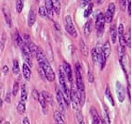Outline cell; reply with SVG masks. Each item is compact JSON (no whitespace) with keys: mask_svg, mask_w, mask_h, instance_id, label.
I'll return each instance as SVG.
<instances>
[{"mask_svg":"<svg viewBox=\"0 0 132 124\" xmlns=\"http://www.w3.org/2000/svg\"><path fill=\"white\" fill-rule=\"evenodd\" d=\"M83 4H82V6H86V5H87V4H89V1H83Z\"/></svg>","mask_w":132,"mask_h":124,"instance_id":"obj_46","label":"cell"},{"mask_svg":"<svg viewBox=\"0 0 132 124\" xmlns=\"http://www.w3.org/2000/svg\"><path fill=\"white\" fill-rule=\"evenodd\" d=\"M22 72H23V76H24V78H25L26 81H30L31 70H30V68H29L25 63H24L23 66H22Z\"/></svg>","mask_w":132,"mask_h":124,"instance_id":"obj_18","label":"cell"},{"mask_svg":"<svg viewBox=\"0 0 132 124\" xmlns=\"http://www.w3.org/2000/svg\"><path fill=\"white\" fill-rule=\"evenodd\" d=\"M25 104L23 103V102H20L19 104H18V106H17V110H18V112L21 113V114H23L24 112H25Z\"/></svg>","mask_w":132,"mask_h":124,"instance_id":"obj_27","label":"cell"},{"mask_svg":"<svg viewBox=\"0 0 132 124\" xmlns=\"http://www.w3.org/2000/svg\"><path fill=\"white\" fill-rule=\"evenodd\" d=\"M22 121H23V124H30V122H29V119L27 117H24L23 119H22Z\"/></svg>","mask_w":132,"mask_h":124,"instance_id":"obj_43","label":"cell"},{"mask_svg":"<svg viewBox=\"0 0 132 124\" xmlns=\"http://www.w3.org/2000/svg\"><path fill=\"white\" fill-rule=\"evenodd\" d=\"M93 81H94V76H93V73H92V71L89 70V71H88V82H93Z\"/></svg>","mask_w":132,"mask_h":124,"instance_id":"obj_37","label":"cell"},{"mask_svg":"<svg viewBox=\"0 0 132 124\" xmlns=\"http://www.w3.org/2000/svg\"><path fill=\"white\" fill-rule=\"evenodd\" d=\"M76 90H77V96L79 100V105L82 107L85 103L86 94H85V86L83 83L82 74H81V67L80 64H76Z\"/></svg>","mask_w":132,"mask_h":124,"instance_id":"obj_2","label":"cell"},{"mask_svg":"<svg viewBox=\"0 0 132 124\" xmlns=\"http://www.w3.org/2000/svg\"><path fill=\"white\" fill-rule=\"evenodd\" d=\"M90 32H91V21H87V23L85 24V27H84V33L86 36H88Z\"/></svg>","mask_w":132,"mask_h":124,"instance_id":"obj_26","label":"cell"},{"mask_svg":"<svg viewBox=\"0 0 132 124\" xmlns=\"http://www.w3.org/2000/svg\"><path fill=\"white\" fill-rule=\"evenodd\" d=\"M36 59H37L38 63H39V65L41 67V70L43 71V73H44V75L47 79V81L53 82L55 80V73L53 71V70H52L50 62L47 61L45 54L43 53L42 49H40L39 47H37V49H36Z\"/></svg>","mask_w":132,"mask_h":124,"instance_id":"obj_1","label":"cell"},{"mask_svg":"<svg viewBox=\"0 0 132 124\" xmlns=\"http://www.w3.org/2000/svg\"><path fill=\"white\" fill-rule=\"evenodd\" d=\"M63 70H64V72L66 74V77L68 79L69 82H73V71H72V69H71V66L69 65L67 62H64L63 63Z\"/></svg>","mask_w":132,"mask_h":124,"instance_id":"obj_10","label":"cell"},{"mask_svg":"<svg viewBox=\"0 0 132 124\" xmlns=\"http://www.w3.org/2000/svg\"><path fill=\"white\" fill-rule=\"evenodd\" d=\"M76 118H77L78 124H85L84 123V120H83V116L80 111H77V113H76Z\"/></svg>","mask_w":132,"mask_h":124,"instance_id":"obj_35","label":"cell"},{"mask_svg":"<svg viewBox=\"0 0 132 124\" xmlns=\"http://www.w3.org/2000/svg\"><path fill=\"white\" fill-rule=\"evenodd\" d=\"M27 86L26 84H22L21 86V102H24V101L27 100V96H28V93H27Z\"/></svg>","mask_w":132,"mask_h":124,"instance_id":"obj_21","label":"cell"},{"mask_svg":"<svg viewBox=\"0 0 132 124\" xmlns=\"http://www.w3.org/2000/svg\"><path fill=\"white\" fill-rule=\"evenodd\" d=\"M92 8H93V3H89L88 4V7L85 10V13H84V17L85 18H88L89 15L91 14L92 12Z\"/></svg>","mask_w":132,"mask_h":124,"instance_id":"obj_29","label":"cell"},{"mask_svg":"<svg viewBox=\"0 0 132 124\" xmlns=\"http://www.w3.org/2000/svg\"><path fill=\"white\" fill-rule=\"evenodd\" d=\"M127 13L129 16H131V2H128V5H127Z\"/></svg>","mask_w":132,"mask_h":124,"instance_id":"obj_39","label":"cell"},{"mask_svg":"<svg viewBox=\"0 0 132 124\" xmlns=\"http://www.w3.org/2000/svg\"><path fill=\"white\" fill-rule=\"evenodd\" d=\"M36 11L34 8L30 10L29 12V16H28V26L32 27V26L35 24L36 22Z\"/></svg>","mask_w":132,"mask_h":124,"instance_id":"obj_12","label":"cell"},{"mask_svg":"<svg viewBox=\"0 0 132 124\" xmlns=\"http://www.w3.org/2000/svg\"><path fill=\"white\" fill-rule=\"evenodd\" d=\"M52 7H53V12H55L57 15L60 14L61 12V3L58 0L52 1Z\"/></svg>","mask_w":132,"mask_h":124,"instance_id":"obj_20","label":"cell"},{"mask_svg":"<svg viewBox=\"0 0 132 124\" xmlns=\"http://www.w3.org/2000/svg\"><path fill=\"white\" fill-rule=\"evenodd\" d=\"M23 8V1L21 0H18L16 2V10L18 13H21V10Z\"/></svg>","mask_w":132,"mask_h":124,"instance_id":"obj_31","label":"cell"},{"mask_svg":"<svg viewBox=\"0 0 132 124\" xmlns=\"http://www.w3.org/2000/svg\"><path fill=\"white\" fill-rule=\"evenodd\" d=\"M65 28L69 34L72 35L73 37L76 38L77 36V33H76V30L75 28V26H73V20H72V17L70 15L66 16L65 18Z\"/></svg>","mask_w":132,"mask_h":124,"instance_id":"obj_3","label":"cell"},{"mask_svg":"<svg viewBox=\"0 0 132 124\" xmlns=\"http://www.w3.org/2000/svg\"><path fill=\"white\" fill-rule=\"evenodd\" d=\"M13 73H14L15 75L19 74L20 73V68H19V62H18V60L17 59H14V61H13Z\"/></svg>","mask_w":132,"mask_h":124,"instance_id":"obj_28","label":"cell"},{"mask_svg":"<svg viewBox=\"0 0 132 124\" xmlns=\"http://www.w3.org/2000/svg\"><path fill=\"white\" fill-rule=\"evenodd\" d=\"M124 41L125 44H127V45L128 47H131V30L128 29L127 32L126 33V34H124Z\"/></svg>","mask_w":132,"mask_h":124,"instance_id":"obj_17","label":"cell"},{"mask_svg":"<svg viewBox=\"0 0 132 124\" xmlns=\"http://www.w3.org/2000/svg\"><path fill=\"white\" fill-rule=\"evenodd\" d=\"M33 96H34V97H35V99H36V100H37L38 96H39V93H38V92L36 91V89H34V91H33Z\"/></svg>","mask_w":132,"mask_h":124,"instance_id":"obj_38","label":"cell"},{"mask_svg":"<svg viewBox=\"0 0 132 124\" xmlns=\"http://www.w3.org/2000/svg\"><path fill=\"white\" fill-rule=\"evenodd\" d=\"M1 121H2V119H1V118H0V123H1Z\"/></svg>","mask_w":132,"mask_h":124,"instance_id":"obj_48","label":"cell"},{"mask_svg":"<svg viewBox=\"0 0 132 124\" xmlns=\"http://www.w3.org/2000/svg\"><path fill=\"white\" fill-rule=\"evenodd\" d=\"M6 102L7 103H10V92H9L7 94V96H6Z\"/></svg>","mask_w":132,"mask_h":124,"instance_id":"obj_41","label":"cell"},{"mask_svg":"<svg viewBox=\"0 0 132 124\" xmlns=\"http://www.w3.org/2000/svg\"><path fill=\"white\" fill-rule=\"evenodd\" d=\"M2 105V99H0V106Z\"/></svg>","mask_w":132,"mask_h":124,"instance_id":"obj_47","label":"cell"},{"mask_svg":"<svg viewBox=\"0 0 132 124\" xmlns=\"http://www.w3.org/2000/svg\"><path fill=\"white\" fill-rule=\"evenodd\" d=\"M54 26L56 27L57 30H60V29H61V28H60V25L58 23H57V22H55V23H54Z\"/></svg>","mask_w":132,"mask_h":124,"instance_id":"obj_45","label":"cell"},{"mask_svg":"<svg viewBox=\"0 0 132 124\" xmlns=\"http://www.w3.org/2000/svg\"><path fill=\"white\" fill-rule=\"evenodd\" d=\"M80 50H81V53H82V55L84 56H88V49H87V45L84 43V40L83 39L80 40Z\"/></svg>","mask_w":132,"mask_h":124,"instance_id":"obj_19","label":"cell"},{"mask_svg":"<svg viewBox=\"0 0 132 124\" xmlns=\"http://www.w3.org/2000/svg\"><path fill=\"white\" fill-rule=\"evenodd\" d=\"M70 97H71V102L73 104V108H77L78 105H79V100H78L77 96V90H76V86L75 84H72L71 90H70Z\"/></svg>","mask_w":132,"mask_h":124,"instance_id":"obj_6","label":"cell"},{"mask_svg":"<svg viewBox=\"0 0 132 124\" xmlns=\"http://www.w3.org/2000/svg\"><path fill=\"white\" fill-rule=\"evenodd\" d=\"M18 90H19V82H14V84H13V89H12V94L13 96H17L18 94Z\"/></svg>","mask_w":132,"mask_h":124,"instance_id":"obj_34","label":"cell"},{"mask_svg":"<svg viewBox=\"0 0 132 124\" xmlns=\"http://www.w3.org/2000/svg\"><path fill=\"white\" fill-rule=\"evenodd\" d=\"M7 70H9V68H7V66H5V67L3 68V71H4V73H7Z\"/></svg>","mask_w":132,"mask_h":124,"instance_id":"obj_44","label":"cell"},{"mask_svg":"<svg viewBox=\"0 0 132 124\" xmlns=\"http://www.w3.org/2000/svg\"><path fill=\"white\" fill-rule=\"evenodd\" d=\"M37 100H38V102L40 103L41 107H42L43 111H44V112L46 113V112H47V111H46V108H47V103H46V101H45V99H44V97H43L42 94H40V93H39V96H38Z\"/></svg>","mask_w":132,"mask_h":124,"instance_id":"obj_24","label":"cell"},{"mask_svg":"<svg viewBox=\"0 0 132 124\" xmlns=\"http://www.w3.org/2000/svg\"><path fill=\"white\" fill-rule=\"evenodd\" d=\"M110 35H111L112 43H113V44H116V37H117V30H116V24H113V25L111 26V29H110Z\"/></svg>","mask_w":132,"mask_h":124,"instance_id":"obj_15","label":"cell"},{"mask_svg":"<svg viewBox=\"0 0 132 124\" xmlns=\"http://www.w3.org/2000/svg\"><path fill=\"white\" fill-rule=\"evenodd\" d=\"M114 12H116V6H114L113 3H110L106 13L104 14V21L107 22V23H110L113 21V17L114 15Z\"/></svg>","mask_w":132,"mask_h":124,"instance_id":"obj_5","label":"cell"},{"mask_svg":"<svg viewBox=\"0 0 132 124\" xmlns=\"http://www.w3.org/2000/svg\"><path fill=\"white\" fill-rule=\"evenodd\" d=\"M45 8H46V11H47V19H51L52 16H53V7H52V1L50 0H46L45 1Z\"/></svg>","mask_w":132,"mask_h":124,"instance_id":"obj_11","label":"cell"},{"mask_svg":"<svg viewBox=\"0 0 132 124\" xmlns=\"http://www.w3.org/2000/svg\"><path fill=\"white\" fill-rule=\"evenodd\" d=\"M91 55H92V60L94 62L95 64L98 63V53H97V50L96 48H93L91 51Z\"/></svg>","mask_w":132,"mask_h":124,"instance_id":"obj_32","label":"cell"},{"mask_svg":"<svg viewBox=\"0 0 132 124\" xmlns=\"http://www.w3.org/2000/svg\"><path fill=\"white\" fill-rule=\"evenodd\" d=\"M15 39H16V43H17V45H19L20 47H21L23 45H25L23 42V40L21 39V36H20L19 33H16V34H15Z\"/></svg>","mask_w":132,"mask_h":124,"instance_id":"obj_30","label":"cell"},{"mask_svg":"<svg viewBox=\"0 0 132 124\" xmlns=\"http://www.w3.org/2000/svg\"><path fill=\"white\" fill-rule=\"evenodd\" d=\"M6 39H7V35H6L5 33H3L2 37H1V48H4L5 46V43H6Z\"/></svg>","mask_w":132,"mask_h":124,"instance_id":"obj_36","label":"cell"},{"mask_svg":"<svg viewBox=\"0 0 132 124\" xmlns=\"http://www.w3.org/2000/svg\"><path fill=\"white\" fill-rule=\"evenodd\" d=\"M53 117H54V119H55V121L57 122V124H65L63 118H62V115H61L59 111L56 110V111L53 113Z\"/></svg>","mask_w":132,"mask_h":124,"instance_id":"obj_16","label":"cell"},{"mask_svg":"<svg viewBox=\"0 0 132 124\" xmlns=\"http://www.w3.org/2000/svg\"><path fill=\"white\" fill-rule=\"evenodd\" d=\"M105 94H106V97H107V100H109V102L112 104V106H114V101H113V96L111 94V91H110V88L109 86L106 87V89H105Z\"/></svg>","mask_w":132,"mask_h":124,"instance_id":"obj_23","label":"cell"},{"mask_svg":"<svg viewBox=\"0 0 132 124\" xmlns=\"http://www.w3.org/2000/svg\"><path fill=\"white\" fill-rule=\"evenodd\" d=\"M104 14L103 13H100L97 17V21H96V28L98 30V36L99 37H102V34H103V31H104Z\"/></svg>","mask_w":132,"mask_h":124,"instance_id":"obj_4","label":"cell"},{"mask_svg":"<svg viewBox=\"0 0 132 124\" xmlns=\"http://www.w3.org/2000/svg\"><path fill=\"white\" fill-rule=\"evenodd\" d=\"M21 52H22V55H23V58L25 59V64L28 67H33V61H32V56H31L30 52H29L28 48L26 46V45H23L21 47Z\"/></svg>","mask_w":132,"mask_h":124,"instance_id":"obj_7","label":"cell"},{"mask_svg":"<svg viewBox=\"0 0 132 124\" xmlns=\"http://www.w3.org/2000/svg\"><path fill=\"white\" fill-rule=\"evenodd\" d=\"M42 96H43V97H44V99H45L46 103L47 102V103L50 104V105H53V99H52L51 94H50L48 92L44 91L42 93Z\"/></svg>","mask_w":132,"mask_h":124,"instance_id":"obj_22","label":"cell"},{"mask_svg":"<svg viewBox=\"0 0 132 124\" xmlns=\"http://www.w3.org/2000/svg\"><path fill=\"white\" fill-rule=\"evenodd\" d=\"M116 94H117L118 100L120 101V102H124V100H125V89H124L123 85L119 82H116Z\"/></svg>","mask_w":132,"mask_h":124,"instance_id":"obj_9","label":"cell"},{"mask_svg":"<svg viewBox=\"0 0 132 124\" xmlns=\"http://www.w3.org/2000/svg\"><path fill=\"white\" fill-rule=\"evenodd\" d=\"M38 13H39V15H40L42 18H47V11H46L45 7H39V9H38Z\"/></svg>","mask_w":132,"mask_h":124,"instance_id":"obj_33","label":"cell"},{"mask_svg":"<svg viewBox=\"0 0 132 124\" xmlns=\"http://www.w3.org/2000/svg\"><path fill=\"white\" fill-rule=\"evenodd\" d=\"M3 13H4V16H5V20H6V22H7V26H9V27H11L12 26L11 16H10V13L7 7H4V8H3Z\"/></svg>","mask_w":132,"mask_h":124,"instance_id":"obj_14","label":"cell"},{"mask_svg":"<svg viewBox=\"0 0 132 124\" xmlns=\"http://www.w3.org/2000/svg\"><path fill=\"white\" fill-rule=\"evenodd\" d=\"M130 88H131V85L128 84L127 86V94H128V97H129V100L131 99V93H130Z\"/></svg>","mask_w":132,"mask_h":124,"instance_id":"obj_42","label":"cell"},{"mask_svg":"<svg viewBox=\"0 0 132 124\" xmlns=\"http://www.w3.org/2000/svg\"><path fill=\"white\" fill-rule=\"evenodd\" d=\"M56 98H57V102H58V104L60 106V108L62 110V112L64 113L66 109V104L64 102V98L63 96H62V94H61V91L58 87H56Z\"/></svg>","mask_w":132,"mask_h":124,"instance_id":"obj_8","label":"cell"},{"mask_svg":"<svg viewBox=\"0 0 132 124\" xmlns=\"http://www.w3.org/2000/svg\"><path fill=\"white\" fill-rule=\"evenodd\" d=\"M90 112H91L92 119H93V123L98 124V122H99V120H100V117H99V115H98V112L96 111L95 108H91V109H90Z\"/></svg>","mask_w":132,"mask_h":124,"instance_id":"obj_25","label":"cell"},{"mask_svg":"<svg viewBox=\"0 0 132 124\" xmlns=\"http://www.w3.org/2000/svg\"><path fill=\"white\" fill-rule=\"evenodd\" d=\"M126 3H127V1H121L120 2V7L123 10H125V7H126Z\"/></svg>","mask_w":132,"mask_h":124,"instance_id":"obj_40","label":"cell"},{"mask_svg":"<svg viewBox=\"0 0 132 124\" xmlns=\"http://www.w3.org/2000/svg\"><path fill=\"white\" fill-rule=\"evenodd\" d=\"M102 51L106 59L110 56V54H111V45H110L109 41H106V42L104 43L103 46H102Z\"/></svg>","mask_w":132,"mask_h":124,"instance_id":"obj_13","label":"cell"}]
</instances>
